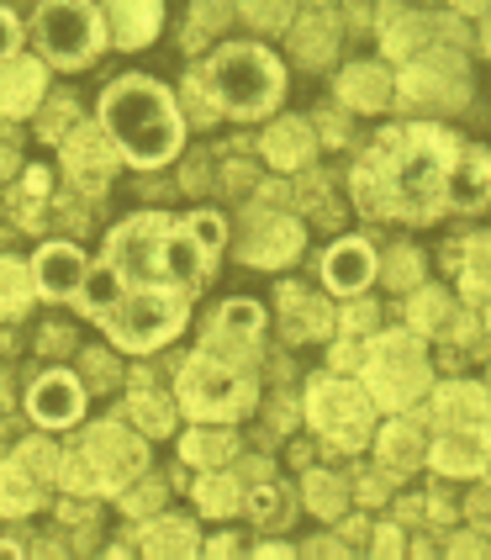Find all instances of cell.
I'll return each instance as SVG.
<instances>
[{"label": "cell", "mask_w": 491, "mask_h": 560, "mask_svg": "<svg viewBox=\"0 0 491 560\" xmlns=\"http://www.w3.org/2000/svg\"><path fill=\"white\" fill-rule=\"evenodd\" d=\"M222 249V218H132L122 222L106 254L85 276V312L106 328L117 349H159L175 339L190 317V296L212 280V259Z\"/></svg>", "instance_id": "6da1fadb"}, {"label": "cell", "mask_w": 491, "mask_h": 560, "mask_svg": "<svg viewBox=\"0 0 491 560\" xmlns=\"http://www.w3.org/2000/svg\"><path fill=\"white\" fill-rule=\"evenodd\" d=\"M460 143L444 127H391L354 170V201L365 218L429 222L449 201V170Z\"/></svg>", "instance_id": "7a4b0ae2"}, {"label": "cell", "mask_w": 491, "mask_h": 560, "mask_svg": "<svg viewBox=\"0 0 491 560\" xmlns=\"http://www.w3.org/2000/svg\"><path fill=\"white\" fill-rule=\"evenodd\" d=\"M101 127L117 143V154L143 170L180 154V106L164 85L143 80V74H127L101 95Z\"/></svg>", "instance_id": "3957f363"}, {"label": "cell", "mask_w": 491, "mask_h": 560, "mask_svg": "<svg viewBox=\"0 0 491 560\" xmlns=\"http://www.w3.org/2000/svg\"><path fill=\"white\" fill-rule=\"evenodd\" d=\"M207 85H212L217 106L233 112V117H265L280 101V63L254 48V43H233V48H217V59L207 63Z\"/></svg>", "instance_id": "277c9868"}, {"label": "cell", "mask_w": 491, "mask_h": 560, "mask_svg": "<svg viewBox=\"0 0 491 560\" xmlns=\"http://www.w3.org/2000/svg\"><path fill=\"white\" fill-rule=\"evenodd\" d=\"M365 381H370V402L391 407H412L429 392V360H423V343L412 334H386V339L370 343L365 360Z\"/></svg>", "instance_id": "5b68a950"}, {"label": "cell", "mask_w": 491, "mask_h": 560, "mask_svg": "<svg viewBox=\"0 0 491 560\" xmlns=\"http://www.w3.org/2000/svg\"><path fill=\"white\" fill-rule=\"evenodd\" d=\"M180 407L190 418H244L254 407V381L217 354H196L180 371Z\"/></svg>", "instance_id": "8992f818"}, {"label": "cell", "mask_w": 491, "mask_h": 560, "mask_svg": "<svg viewBox=\"0 0 491 560\" xmlns=\"http://www.w3.org/2000/svg\"><path fill=\"white\" fill-rule=\"evenodd\" d=\"M37 48L48 54V63L59 69H85L101 48V11L95 5H74V0H54L37 11Z\"/></svg>", "instance_id": "52a82bcc"}, {"label": "cell", "mask_w": 491, "mask_h": 560, "mask_svg": "<svg viewBox=\"0 0 491 560\" xmlns=\"http://www.w3.org/2000/svg\"><path fill=\"white\" fill-rule=\"evenodd\" d=\"M307 412L338 450H360L370 439V418H375V412H370V392L349 386V381H334V375L312 386Z\"/></svg>", "instance_id": "ba28073f"}, {"label": "cell", "mask_w": 491, "mask_h": 560, "mask_svg": "<svg viewBox=\"0 0 491 560\" xmlns=\"http://www.w3.org/2000/svg\"><path fill=\"white\" fill-rule=\"evenodd\" d=\"M85 455H91L95 476H101V492H122L127 481L149 466L143 439L117 429V423H95L91 434H85Z\"/></svg>", "instance_id": "9c48e42d"}, {"label": "cell", "mask_w": 491, "mask_h": 560, "mask_svg": "<svg viewBox=\"0 0 491 560\" xmlns=\"http://www.w3.org/2000/svg\"><path fill=\"white\" fill-rule=\"evenodd\" d=\"M401 95L412 106L455 112V106H465V74L455 69V59H418L407 63V74H401Z\"/></svg>", "instance_id": "30bf717a"}, {"label": "cell", "mask_w": 491, "mask_h": 560, "mask_svg": "<svg viewBox=\"0 0 491 560\" xmlns=\"http://www.w3.org/2000/svg\"><path fill=\"white\" fill-rule=\"evenodd\" d=\"M63 164H69V175H74V186L85 190H101L106 186V175L117 170V143L101 132V127H74L69 138H63Z\"/></svg>", "instance_id": "8fae6325"}, {"label": "cell", "mask_w": 491, "mask_h": 560, "mask_svg": "<svg viewBox=\"0 0 491 560\" xmlns=\"http://www.w3.org/2000/svg\"><path fill=\"white\" fill-rule=\"evenodd\" d=\"M302 254V222L296 218H259L254 233L244 238V259L259 265V270H276V265H291Z\"/></svg>", "instance_id": "7c38bea8"}, {"label": "cell", "mask_w": 491, "mask_h": 560, "mask_svg": "<svg viewBox=\"0 0 491 560\" xmlns=\"http://www.w3.org/2000/svg\"><path fill=\"white\" fill-rule=\"evenodd\" d=\"M27 407H32V418H37V423L63 429V423H74V418H80V407H85V386H80L74 375L54 371V375H43V381L32 386Z\"/></svg>", "instance_id": "4fadbf2b"}, {"label": "cell", "mask_w": 491, "mask_h": 560, "mask_svg": "<svg viewBox=\"0 0 491 560\" xmlns=\"http://www.w3.org/2000/svg\"><path fill=\"white\" fill-rule=\"evenodd\" d=\"M433 412H439V423L455 429V434H487L491 429V397L481 392V386H470V381L444 386L439 402H433Z\"/></svg>", "instance_id": "5bb4252c"}, {"label": "cell", "mask_w": 491, "mask_h": 560, "mask_svg": "<svg viewBox=\"0 0 491 560\" xmlns=\"http://www.w3.org/2000/svg\"><path fill=\"white\" fill-rule=\"evenodd\" d=\"M43 63L37 59H22V54H11V59L0 63V112L5 117H27L43 106Z\"/></svg>", "instance_id": "9a60e30c"}, {"label": "cell", "mask_w": 491, "mask_h": 560, "mask_svg": "<svg viewBox=\"0 0 491 560\" xmlns=\"http://www.w3.org/2000/svg\"><path fill=\"white\" fill-rule=\"evenodd\" d=\"M259 328H265V312L254 307V302H227V307L212 317L207 343L217 349V360H222V354H248V343L259 339Z\"/></svg>", "instance_id": "2e32d148"}, {"label": "cell", "mask_w": 491, "mask_h": 560, "mask_svg": "<svg viewBox=\"0 0 491 560\" xmlns=\"http://www.w3.org/2000/svg\"><path fill=\"white\" fill-rule=\"evenodd\" d=\"M37 291H48V296H74L80 285H85V259L80 249H69V244H48V249L37 254Z\"/></svg>", "instance_id": "e0dca14e"}, {"label": "cell", "mask_w": 491, "mask_h": 560, "mask_svg": "<svg viewBox=\"0 0 491 560\" xmlns=\"http://www.w3.org/2000/svg\"><path fill=\"white\" fill-rule=\"evenodd\" d=\"M487 196H491V154H481V149H460L455 170H449V201H455L460 212H476Z\"/></svg>", "instance_id": "ac0fdd59"}, {"label": "cell", "mask_w": 491, "mask_h": 560, "mask_svg": "<svg viewBox=\"0 0 491 560\" xmlns=\"http://www.w3.org/2000/svg\"><path fill=\"white\" fill-rule=\"evenodd\" d=\"M323 276H328V285H334V291H360V285L375 276V254H370L360 238H343V244H334V249H328V259H323Z\"/></svg>", "instance_id": "d6986e66"}, {"label": "cell", "mask_w": 491, "mask_h": 560, "mask_svg": "<svg viewBox=\"0 0 491 560\" xmlns=\"http://www.w3.org/2000/svg\"><path fill=\"white\" fill-rule=\"evenodd\" d=\"M487 460H491L487 434H444L433 444V466L444 476H476V470H487Z\"/></svg>", "instance_id": "ffe728a7"}, {"label": "cell", "mask_w": 491, "mask_h": 560, "mask_svg": "<svg viewBox=\"0 0 491 560\" xmlns=\"http://www.w3.org/2000/svg\"><path fill=\"white\" fill-rule=\"evenodd\" d=\"M143 556L149 560H196V529L185 518H159L143 529Z\"/></svg>", "instance_id": "44dd1931"}, {"label": "cell", "mask_w": 491, "mask_h": 560, "mask_svg": "<svg viewBox=\"0 0 491 560\" xmlns=\"http://www.w3.org/2000/svg\"><path fill=\"white\" fill-rule=\"evenodd\" d=\"M338 95H343L354 112H375V106H386V101H391V80H386L375 63H354V69H343Z\"/></svg>", "instance_id": "7402d4cb"}, {"label": "cell", "mask_w": 491, "mask_h": 560, "mask_svg": "<svg viewBox=\"0 0 491 560\" xmlns=\"http://www.w3.org/2000/svg\"><path fill=\"white\" fill-rule=\"evenodd\" d=\"M159 22H164V5H154V0L112 5V37H117L122 48H143V43L159 32Z\"/></svg>", "instance_id": "603a6c76"}, {"label": "cell", "mask_w": 491, "mask_h": 560, "mask_svg": "<svg viewBox=\"0 0 491 560\" xmlns=\"http://www.w3.org/2000/svg\"><path fill=\"white\" fill-rule=\"evenodd\" d=\"M312 149H317V138H312V127L307 122H276L270 127V138H265V154L276 159L280 170H302L312 159Z\"/></svg>", "instance_id": "cb8c5ba5"}, {"label": "cell", "mask_w": 491, "mask_h": 560, "mask_svg": "<svg viewBox=\"0 0 491 560\" xmlns=\"http://www.w3.org/2000/svg\"><path fill=\"white\" fill-rule=\"evenodd\" d=\"M334 328V307L317 302L307 291H285V334L291 339H312V334H328Z\"/></svg>", "instance_id": "d4e9b609"}, {"label": "cell", "mask_w": 491, "mask_h": 560, "mask_svg": "<svg viewBox=\"0 0 491 560\" xmlns=\"http://www.w3.org/2000/svg\"><path fill=\"white\" fill-rule=\"evenodd\" d=\"M334 16H323V11H307L296 27H291V48H296V59L302 63H323L328 54H334Z\"/></svg>", "instance_id": "484cf974"}, {"label": "cell", "mask_w": 491, "mask_h": 560, "mask_svg": "<svg viewBox=\"0 0 491 560\" xmlns=\"http://www.w3.org/2000/svg\"><path fill=\"white\" fill-rule=\"evenodd\" d=\"M32 508H37V476L22 460H5L0 466V513L5 518H22Z\"/></svg>", "instance_id": "4316f807"}, {"label": "cell", "mask_w": 491, "mask_h": 560, "mask_svg": "<svg viewBox=\"0 0 491 560\" xmlns=\"http://www.w3.org/2000/svg\"><path fill=\"white\" fill-rule=\"evenodd\" d=\"M37 291V276H32L22 259H0V317H16V312L32 302Z\"/></svg>", "instance_id": "83f0119b"}, {"label": "cell", "mask_w": 491, "mask_h": 560, "mask_svg": "<svg viewBox=\"0 0 491 560\" xmlns=\"http://www.w3.org/2000/svg\"><path fill=\"white\" fill-rule=\"evenodd\" d=\"M132 418H138V429H149V434H169V429H175L169 397L154 392V386H143V381H138V392H132Z\"/></svg>", "instance_id": "f1b7e54d"}, {"label": "cell", "mask_w": 491, "mask_h": 560, "mask_svg": "<svg viewBox=\"0 0 491 560\" xmlns=\"http://www.w3.org/2000/svg\"><path fill=\"white\" fill-rule=\"evenodd\" d=\"M381 455H386L391 466H418V460L429 455L423 429H418V423H391V429L381 434Z\"/></svg>", "instance_id": "f546056e"}, {"label": "cell", "mask_w": 491, "mask_h": 560, "mask_svg": "<svg viewBox=\"0 0 491 560\" xmlns=\"http://www.w3.org/2000/svg\"><path fill=\"white\" fill-rule=\"evenodd\" d=\"M196 498H201V508H207L212 518H227V513H238L244 487H238V476H207V481L196 487Z\"/></svg>", "instance_id": "4dcf8cb0"}, {"label": "cell", "mask_w": 491, "mask_h": 560, "mask_svg": "<svg viewBox=\"0 0 491 560\" xmlns=\"http://www.w3.org/2000/svg\"><path fill=\"white\" fill-rule=\"evenodd\" d=\"M233 455V434H222V429H196V434H185V460H196V466H217V460H227Z\"/></svg>", "instance_id": "1f68e13d"}, {"label": "cell", "mask_w": 491, "mask_h": 560, "mask_svg": "<svg viewBox=\"0 0 491 560\" xmlns=\"http://www.w3.org/2000/svg\"><path fill=\"white\" fill-rule=\"evenodd\" d=\"M59 481L69 487V492H101V476H95V466H91V455H85V450H69V455H63Z\"/></svg>", "instance_id": "d6a6232c"}, {"label": "cell", "mask_w": 491, "mask_h": 560, "mask_svg": "<svg viewBox=\"0 0 491 560\" xmlns=\"http://www.w3.org/2000/svg\"><path fill=\"white\" fill-rule=\"evenodd\" d=\"M407 312H412V328H423V334H429V328H444V323H449V296H444V291H418Z\"/></svg>", "instance_id": "836d02e7"}, {"label": "cell", "mask_w": 491, "mask_h": 560, "mask_svg": "<svg viewBox=\"0 0 491 560\" xmlns=\"http://www.w3.org/2000/svg\"><path fill=\"white\" fill-rule=\"evenodd\" d=\"M307 498H312V508H317L323 518H338V513H343V502H349V492H343V481H338V476H312Z\"/></svg>", "instance_id": "e575fe53"}, {"label": "cell", "mask_w": 491, "mask_h": 560, "mask_svg": "<svg viewBox=\"0 0 491 560\" xmlns=\"http://www.w3.org/2000/svg\"><path fill=\"white\" fill-rule=\"evenodd\" d=\"M465 285L470 291H491V238H470V249H465Z\"/></svg>", "instance_id": "d590c367"}, {"label": "cell", "mask_w": 491, "mask_h": 560, "mask_svg": "<svg viewBox=\"0 0 491 560\" xmlns=\"http://www.w3.org/2000/svg\"><path fill=\"white\" fill-rule=\"evenodd\" d=\"M16 460H22V466H27L32 476H54V470H59V455H54V450H48L43 439L22 444V450H16Z\"/></svg>", "instance_id": "8d00e7d4"}, {"label": "cell", "mask_w": 491, "mask_h": 560, "mask_svg": "<svg viewBox=\"0 0 491 560\" xmlns=\"http://www.w3.org/2000/svg\"><path fill=\"white\" fill-rule=\"evenodd\" d=\"M69 117H74V106H69V101H54V106H48V112H43V138H54V143H63V138H69V132H63V122H69Z\"/></svg>", "instance_id": "74e56055"}, {"label": "cell", "mask_w": 491, "mask_h": 560, "mask_svg": "<svg viewBox=\"0 0 491 560\" xmlns=\"http://www.w3.org/2000/svg\"><path fill=\"white\" fill-rule=\"evenodd\" d=\"M412 276H418V254L397 249L391 254V265H386V280H391V285H412Z\"/></svg>", "instance_id": "f35d334b"}, {"label": "cell", "mask_w": 491, "mask_h": 560, "mask_svg": "<svg viewBox=\"0 0 491 560\" xmlns=\"http://www.w3.org/2000/svg\"><path fill=\"white\" fill-rule=\"evenodd\" d=\"M254 27H291V5H248Z\"/></svg>", "instance_id": "ab89813d"}, {"label": "cell", "mask_w": 491, "mask_h": 560, "mask_svg": "<svg viewBox=\"0 0 491 560\" xmlns=\"http://www.w3.org/2000/svg\"><path fill=\"white\" fill-rule=\"evenodd\" d=\"M248 508H254L259 518H280V508H285V498H280L276 487H259V492L248 498Z\"/></svg>", "instance_id": "60d3db41"}, {"label": "cell", "mask_w": 491, "mask_h": 560, "mask_svg": "<svg viewBox=\"0 0 491 560\" xmlns=\"http://www.w3.org/2000/svg\"><path fill=\"white\" fill-rule=\"evenodd\" d=\"M465 513L476 518V529H491V492H476V498L465 502Z\"/></svg>", "instance_id": "b9f144b4"}, {"label": "cell", "mask_w": 491, "mask_h": 560, "mask_svg": "<svg viewBox=\"0 0 491 560\" xmlns=\"http://www.w3.org/2000/svg\"><path fill=\"white\" fill-rule=\"evenodd\" d=\"M11 48H16V16H11V11H0V63L11 59Z\"/></svg>", "instance_id": "7bdbcfd3"}, {"label": "cell", "mask_w": 491, "mask_h": 560, "mask_svg": "<svg viewBox=\"0 0 491 560\" xmlns=\"http://www.w3.org/2000/svg\"><path fill=\"white\" fill-rule=\"evenodd\" d=\"M375 556H381V560H401V539H397V529H381V534H375Z\"/></svg>", "instance_id": "ee69618b"}, {"label": "cell", "mask_w": 491, "mask_h": 560, "mask_svg": "<svg viewBox=\"0 0 491 560\" xmlns=\"http://www.w3.org/2000/svg\"><path fill=\"white\" fill-rule=\"evenodd\" d=\"M449 560H491V550L481 545V539H460V545L449 550Z\"/></svg>", "instance_id": "f6af8a7d"}, {"label": "cell", "mask_w": 491, "mask_h": 560, "mask_svg": "<svg viewBox=\"0 0 491 560\" xmlns=\"http://www.w3.org/2000/svg\"><path fill=\"white\" fill-rule=\"evenodd\" d=\"M11 170H16V149H11V138L0 132V180H5Z\"/></svg>", "instance_id": "bcb514c9"}, {"label": "cell", "mask_w": 491, "mask_h": 560, "mask_svg": "<svg viewBox=\"0 0 491 560\" xmlns=\"http://www.w3.org/2000/svg\"><path fill=\"white\" fill-rule=\"evenodd\" d=\"M307 556H312V560H343V550H338V545H328V539H317Z\"/></svg>", "instance_id": "7dc6e473"}, {"label": "cell", "mask_w": 491, "mask_h": 560, "mask_svg": "<svg viewBox=\"0 0 491 560\" xmlns=\"http://www.w3.org/2000/svg\"><path fill=\"white\" fill-rule=\"evenodd\" d=\"M254 560H291V550H280V545H265Z\"/></svg>", "instance_id": "c3c4849f"}, {"label": "cell", "mask_w": 491, "mask_h": 560, "mask_svg": "<svg viewBox=\"0 0 491 560\" xmlns=\"http://www.w3.org/2000/svg\"><path fill=\"white\" fill-rule=\"evenodd\" d=\"M0 560H22V545H11V539H5V545H0Z\"/></svg>", "instance_id": "681fc988"}, {"label": "cell", "mask_w": 491, "mask_h": 560, "mask_svg": "<svg viewBox=\"0 0 491 560\" xmlns=\"http://www.w3.org/2000/svg\"><path fill=\"white\" fill-rule=\"evenodd\" d=\"M106 560H127V556H122V550H112V556H106Z\"/></svg>", "instance_id": "f907efd6"}, {"label": "cell", "mask_w": 491, "mask_h": 560, "mask_svg": "<svg viewBox=\"0 0 491 560\" xmlns=\"http://www.w3.org/2000/svg\"><path fill=\"white\" fill-rule=\"evenodd\" d=\"M487 43H491V22H487Z\"/></svg>", "instance_id": "816d5d0a"}, {"label": "cell", "mask_w": 491, "mask_h": 560, "mask_svg": "<svg viewBox=\"0 0 491 560\" xmlns=\"http://www.w3.org/2000/svg\"><path fill=\"white\" fill-rule=\"evenodd\" d=\"M487 476H491V460H487Z\"/></svg>", "instance_id": "f5cc1de1"}, {"label": "cell", "mask_w": 491, "mask_h": 560, "mask_svg": "<svg viewBox=\"0 0 491 560\" xmlns=\"http://www.w3.org/2000/svg\"><path fill=\"white\" fill-rule=\"evenodd\" d=\"M487 323H491V312H487Z\"/></svg>", "instance_id": "db71d44e"}]
</instances>
